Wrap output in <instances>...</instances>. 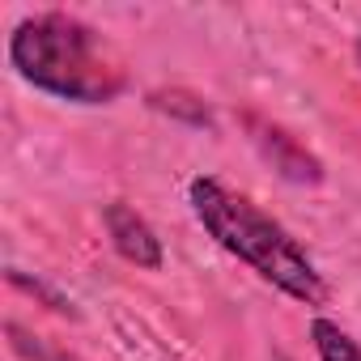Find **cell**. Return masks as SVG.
Listing matches in <instances>:
<instances>
[{
	"instance_id": "6da1fadb",
	"label": "cell",
	"mask_w": 361,
	"mask_h": 361,
	"mask_svg": "<svg viewBox=\"0 0 361 361\" xmlns=\"http://www.w3.org/2000/svg\"><path fill=\"white\" fill-rule=\"evenodd\" d=\"M188 204H192L200 230L221 251L243 259L259 281H268L272 289H281L285 298H293L302 306L331 302V285L323 281L314 259L302 251V243L276 217H268L251 196L226 188L213 174H200L188 183Z\"/></svg>"
},
{
	"instance_id": "277c9868",
	"label": "cell",
	"mask_w": 361,
	"mask_h": 361,
	"mask_svg": "<svg viewBox=\"0 0 361 361\" xmlns=\"http://www.w3.org/2000/svg\"><path fill=\"white\" fill-rule=\"evenodd\" d=\"M310 344L319 353V361H361V344L331 319H314L310 323Z\"/></svg>"
},
{
	"instance_id": "8992f818",
	"label": "cell",
	"mask_w": 361,
	"mask_h": 361,
	"mask_svg": "<svg viewBox=\"0 0 361 361\" xmlns=\"http://www.w3.org/2000/svg\"><path fill=\"white\" fill-rule=\"evenodd\" d=\"M357 60H361V39H357Z\"/></svg>"
},
{
	"instance_id": "7a4b0ae2",
	"label": "cell",
	"mask_w": 361,
	"mask_h": 361,
	"mask_svg": "<svg viewBox=\"0 0 361 361\" xmlns=\"http://www.w3.org/2000/svg\"><path fill=\"white\" fill-rule=\"evenodd\" d=\"M9 64L39 94L77 106H106L128 90V68L115 47L94 26L60 9L22 18L13 26Z\"/></svg>"
},
{
	"instance_id": "5b68a950",
	"label": "cell",
	"mask_w": 361,
	"mask_h": 361,
	"mask_svg": "<svg viewBox=\"0 0 361 361\" xmlns=\"http://www.w3.org/2000/svg\"><path fill=\"white\" fill-rule=\"evenodd\" d=\"M9 344L26 357V361H81L77 353H68V348H56V344H47L43 336H30V331H22L18 323H9Z\"/></svg>"
},
{
	"instance_id": "3957f363",
	"label": "cell",
	"mask_w": 361,
	"mask_h": 361,
	"mask_svg": "<svg viewBox=\"0 0 361 361\" xmlns=\"http://www.w3.org/2000/svg\"><path fill=\"white\" fill-rule=\"evenodd\" d=\"M102 226H106V238H111V247L128 259V264H136V268H145V272H157L161 268V238L153 234V226L132 209V204H123V200H111L106 209H102Z\"/></svg>"
}]
</instances>
